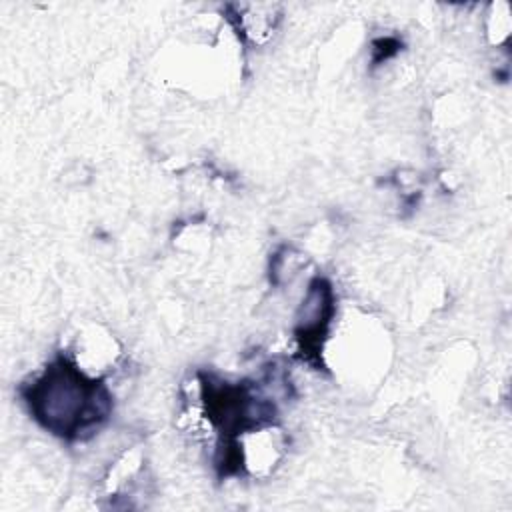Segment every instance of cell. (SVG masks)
<instances>
[{
    "label": "cell",
    "mask_w": 512,
    "mask_h": 512,
    "mask_svg": "<svg viewBox=\"0 0 512 512\" xmlns=\"http://www.w3.org/2000/svg\"><path fill=\"white\" fill-rule=\"evenodd\" d=\"M332 316H334L332 284L326 278L316 276L308 284L306 296L298 310L296 330H294L296 340L300 344V352L306 354L308 360H312V356H318L322 342L328 334Z\"/></svg>",
    "instance_id": "cell-2"
},
{
    "label": "cell",
    "mask_w": 512,
    "mask_h": 512,
    "mask_svg": "<svg viewBox=\"0 0 512 512\" xmlns=\"http://www.w3.org/2000/svg\"><path fill=\"white\" fill-rule=\"evenodd\" d=\"M20 392L32 418L68 442L90 438L112 412L104 380L86 376L66 356L54 358Z\"/></svg>",
    "instance_id": "cell-1"
}]
</instances>
